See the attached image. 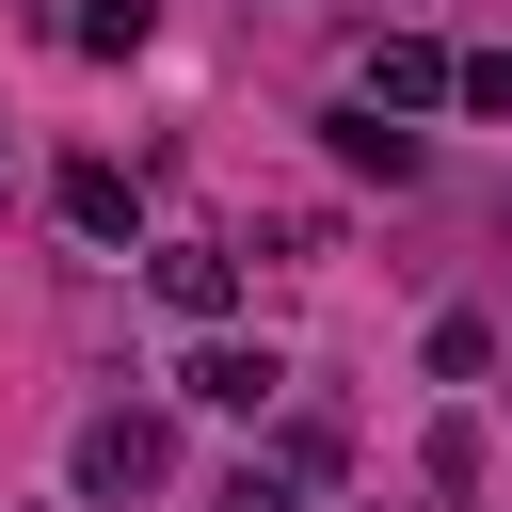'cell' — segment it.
<instances>
[{"mask_svg": "<svg viewBox=\"0 0 512 512\" xmlns=\"http://www.w3.org/2000/svg\"><path fill=\"white\" fill-rule=\"evenodd\" d=\"M320 144H336V176H384V192H416V128H400V112H368V96H352V112H320Z\"/></svg>", "mask_w": 512, "mask_h": 512, "instance_id": "obj_3", "label": "cell"}, {"mask_svg": "<svg viewBox=\"0 0 512 512\" xmlns=\"http://www.w3.org/2000/svg\"><path fill=\"white\" fill-rule=\"evenodd\" d=\"M160 464H176V432H160V416H80V496H144Z\"/></svg>", "mask_w": 512, "mask_h": 512, "instance_id": "obj_2", "label": "cell"}, {"mask_svg": "<svg viewBox=\"0 0 512 512\" xmlns=\"http://www.w3.org/2000/svg\"><path fill=\"white\" fill-rule=\"evenodd\" d=\"M64 224H80V240H144V192H128V160H64Z\"/></svg>", "mask_w": 512, "mask_h": 512, "instance_id": "obj_6", "label": "cell"}, {"mask_svg": "<svg viewBox=\"0 0 512 512\" xmlns=\"http://www.w3.org/2000/svg\"><path fill=\"white\" fill-rule=\"evenodd\" d=\"M432 96H448V48L432 32H384L368 48V112H432Z\"/></svg>", "mask_w": 512, "mask_h": 512, "instance_id": "obj_5", "label": "cell"}, {"mask_svg": "<svg viewBox=\"0 0 512 512\" xmlns=\"http://www.w3.org/2000/svg\"><path fill=\"white\" fill-rule=\"evenodd\" d=\"M144 288H160L176 320H224V304H240V256H224V240H160V256H144Z\"/></svg>", "mask_w": 512, "mask_h": 512, "instance_id": "obj_4", "label": "cell"}, {"mask_svg": "<svg viewBox=\"0 0 512 512\" xmlns=\"http://www.w3.org/2000/svg\"><path fill=\"white\" fill-rule=\"evenodd\" d=\"M448 96H464L480 128H512V48H448Z\"/></svg>", "mask_w": 512, "mask_h": 512, "instance_id": "obj_8", "label": "cell"}, {"mask_svg": "<svg viewBox=\"0 0 512 512\" xmlns=\"http://www.w3.org/2000/svg\"><path fill=\"white\" fill-rule=\"evenodd\" d=\"M64 32H80V48H96V64H128V48H144V32H160V0H80V16H64Z\"/></svg>", "mask_w": 512, "mask_h": 512, "instance_id": "obj_7", "label": "cell"}, {"mask_svg": "<svg viewBox=\"0 0 512 512\" xmlns=\"http://www.w3.org/2000/svg\"><path fill=\"white\" fill-rule=\"evenodd\" d=\"M176 400H208V416H272V400H288V352H272V336H208V352L176 368Z\"/></svg>", "mask_w": 512, "mask_h": 512, "instance_id": "obj_1", "label": "cell"}, {"mask_svg": "<svg viewBox=\"0 0 512 512\" xmlns=\"http://www.w3.org/2000/svg\"><path fill=\"white\" fill-rule=\"evenodd\" d=\"M496 368V320H432V384H480Z\"/></svg>", "mask_w": 512, "mask_h": 512, "instance_id": "obj_9", "label": "cell"}, {"mask_svg": "<svg viewBox=\"0 0 512 512\" xmlns=\"http://www.w3.org/2000/svg\"><path fill=\"white\" fill-rule=\"evenodd\" d=\"M208 512H304V480H288V464H240V480H224Z\"/></svg>", "mask_w": 512, "mask_h": 512, "instance_id": "obj_10", "label": "cell"}]
</instances>
